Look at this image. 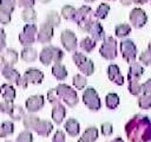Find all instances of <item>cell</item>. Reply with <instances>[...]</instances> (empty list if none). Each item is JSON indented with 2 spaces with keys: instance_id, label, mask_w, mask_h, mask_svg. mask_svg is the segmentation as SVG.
Returning a JSON list of instances; mask_svg holds the SVG:
<instances>
[{
  "instance_id": "6da1fadb",
  "label": "cell",
  "mask_w": 151,
  "mask_h": 142,
  "mask_svg": "<svg viewBox=\"0 0 151 142\" xmlns=\"http://www.w3.org/2000/svg\"><path fill=\"white\" fill-rule=\"evenodd\" d=\"M125 132L129 142H151V118L137 114L127 122Z\"/></svg>"
},
{
  "instance_id": "7a4b0ae2",
  "label": "cell",
  "mask_w": 151,
  "mask_h": 142,
  "mask_svg": "<svg viewBox=\"0 0 151 142\" xmlns=\"http://www.w3.org/2000/svg\"><path fill=\"white\" fill-rule=\"evenodd\" d=\"M59 101H63L70 107H75L78 102V94L72 87L64 83H60L55 88Z\"/></svg>"
},
{
  "instance_id": "3957f363",
  "label": "cell",
  "mask_w": 151,
  "mask_h": 142,
  "mask_svg": "<svg viewBox=\"0 0 151 142\" xmlns=\"http://www.w3.org/2000/svg\"><path fill=\"white\" fill-rule=\"evenodd\" d=\"M45 78V75L38 68H33L30 67L25 71L24 76L21 77L17 83V85L23 88H27L28 83H33V84H39L42 83V80Z\"/></svg>"
},
{
  "instance_id": "277c9868",
  "label": "cell",
  "mask_w": 151,
  "mask_h": 142,
  "mask_svg": "<svg viewBox=\"0 0 151 142\" xmlns=\"http://www.w3.org/2000/svg\"><path fill=\"white\" fill-rule=\"evenodd\" d=\"M38 27L35 24H26L23 30L19 33V42L25 47L31 46L37 41Z\"/></svg>"
},
{
  "instance_id": "5b68a950",
  "label": "cell",
  "mask_w": 151,
  "mask_h": 142,
  "mask_svg": "<svg viewBox=\"0 0 151 142\" xmlns=\"http://www.w3.org/2000/svg\"><path fill=\"white\" fill-rule=\"evenodd\" d=\"M93 12L92 8L90 6L83 5V6L77 9L75 16L73 18V21L79 27L80 30L84 31L85 28L93 20Z\"/></svg>"
},
{
  "instance_id": "8992f818",
  "label": "cell",
  "mask_w": 151,
  "mask_h": 142,
  "mask_svg": "<svg viewBox=\"0 0 151 142\" xmlns=\"http://www.w3.org/2000/svg\"><path fill=\"white\" fill-rule=\"evenodd\" d=\"M99 53L106 60H114L117 57V41L111 36L106 37L99 49Z\"/></svg>"
},
{
  "instance_id": "52a82bcc",
  "label": "cell",
  "mask_w": 151,
  "mask_h": 142,
  "mask_svg": "<svg viewBox=\"0 0 151 142\" xmlns=\"http://www.w3.org/2000/svg\"><path fill=\"white\" fill-rule=\"evenodd\" d=\"M82 101L90 110L98 111L101 108V101L96 89L93 87H88L85 89L82 95Z\"/></svg>"
},
{
  "instance_id": "ba28073f",
  "label": "cell",
  "mask_w": 151,
  "mask_h": 142,
  "mask_svg": "<svg viewBox=\"0 0 151 142\" xmlns=\"http://www.w3.org/2000/svg\"><path fill=\"white\" fill-rule=\"evenodd\" d=\"M120 51L123 59L127 63L131 64L135 62L137 57V47L131 39H124L120 43Z\"/></svg>"
},
{
  "instance_id": "9c48e42d",
  "label": "cell",
  "mask_w": 151,
  "mask_h": 142,
  "mask_svg": "<svg viewBox=\"0 0 151 142\" xmlns=\"http://www.w3.org/2000/svg\"><path fill=\"white\" fill-rule=\"evenodd\" d=\"M85 32H87L88 34H90V37L93 39L98 42V41H104V39L106 38L105 31H104L103 26L101 25V23L97 20H92L90 22L87 27L84 30Z\"/></svg>"
},
{
  "instance_id": "30bf717a",
  "label": "cell",
  "mask_w": 151,
  "mask_h": 142,
  "mask_svg": "<svg viewBox=\"0 0 151 142\" xmlns=\"http://www.w3.org/2000/svg\"><path fill=\"white\" fill-rule=\"evenodd\" d=\"M60 43L64 49L69 52L76 51L78 47V38L75 32L70 30H63L60 34Z\"/></svg>"
},
{
  "instance_id": "8fae6325",
  "label": "cell",
  "mask_w": 151,
  "mask_h": 142,
  "mask_svg": "<svg viewBox=\"0 0 151 142\" xmlns=\"http://www.w3.org/2000/svg\"><path fill=\"white\" fill-rule=\"evenodd\" d=\"M129 21L135 28H141L148 21V17L145 12L140 8H134L129 13Z\"/></svg>"
},
{
  "instance_id": "7c38bea8",
  "label": "cell",
  "mask_w": 151,
  "mask_h": 142,
  "mask_svg": "<svg viewBox=\"0 0 151 142\" xmlns=\"http://www.w3.org/2000/svg\"><path fill=\"white\" fill-rule=\"evenodd\" d=\"M54 36V28L48 23H42L40 25V28L38 30L37 34V42L40 44H49L52 38Z\"/></svg>"
},
{
  "instance_id": "4fadbf2b",
  "label": "cell",
  "mask_w": 151,
  "mask_h": 142,
  "mask_svg": "<svg viewBox=\"0 0 151 142\" xmlns=\"http://www.w3.org/2000/svg\"><path fill=\"white\" fill-rule=\"evenodd\" d=\"M108 78L109 80L115 83L116 85H123L125 83V78L121 74L120 68L118 67L117 64H110L107 69Z\"/></svg>"
},
{
  "instance_id": "5bb4252c",
  "label": "cell",
  "mask_w": 151,
  "mask_h": 142,
  "mask_svg": "<svg viewBox=\"0 0 151 142\" xmlns=\"http://www.w3.org/2000/svg\"><path fill=\"white\" fill-rule=\"evenodd\" d=\"M44 104H45L44 96H42V95H36V96H31L27 99L26 108L28 112L33 113L42 109Z\"/></svg>"
},
{
  "instance_id": "9a60e30c",
  "label": "cell",
  "mask_w": 151,
  "mask_h": 142,
  "mask_svg": "<svg viewBox=\"0 0 151 142\" xmlns=\"http://www.w3.org/2000/svg\"><path fill=\"white\" fill-rule=\"evenodd\" d=\"M1 62L6 66H13L18 62V53L13 49H7L1 54Z\"/></svg>"
},
{
  "instance_id": "2e32d148",
  "label": "cell",
  "mask_w": 151,
  "mask_h": 142,
  "mask_svg": "<svg viewBox=\"0 0 151 142\" xmlns=\"http://www.w3.org/2000/svg\"><path fill=\"white\" fill-rule=\"evenodd\" d=\"M144 72H145V68L142 66V64L137 63V62H133L129 65L127 79V80H139L140 78L143 76Z\"/></svg>"
},
{
  "instance_id": "e0dca14e",
  "label": "cell",
  "mask_w": 151,
  "mask_h": 142,
  "mask_svg": "<svg viewBox=\"0 0 151 142\" xmlns=\"http://www.w3.org/2000/svg\"><path fill=\"white\" fill-rule=\"evenodd\" d=\"M2 75L4 76V78L7 80H9V83H16L19 82V80L21 79V75L18 71L13 67V66H6L4 65L3 68L1 69Z\"/></svg>"
},
{
  "instance_id": "ac0fdd59",
  "label": "cell",
  "mask_w": 151,
  "mask_h": 142,
  "mask_svg": "<svg viewBox=\"0 0 151 142\" xmlns=\"http://www.w3.org/2000/svg\"><path fill=\"white\" fill-rule=\"evenodd\" d=\"M54 46H47L45 47L42 49L40 56H39V59L40 62L44 64V65H49L54 60Z\"/></svg>"
},
{
  "instance_id": "d6986e66",
  "label": "cell",
  "mask_w": 151,
  "mask_h": 142,
  "mask_svg": "<svg viewBox=\"0 0 151 142\" xmlns=\"http://www.w3.org/2000/svg\"><path fill=\"white\" fill-rule=\"evenodd\" d=\"M65 116H66V110L63 104L60 102L54 104L53 109H52V120L55 121L56 124L60 125L63 121Z\"/></svg>"
},
{
  "instance_id": "ffe728a7",
  "label": "cell",
  "mask_w": 151,
  "mask_h": 142,
  "mask_svg": "<svg viewBox=\"0 0 151 142\" xmlns=\"http://www.w3.org/2000/svg\"><path fill=\"white\" fill-rule=\"evenodd\" d=\"M53 130V124L48 121V120H40L39 123L36 127V129L34 132H36L39 135L42 136H48L49 134Z\"/></svg>"
},
{
  "instance_id": "44dd1931",
  "label": "cell",
  "mask_w": 151,
  "mask_h": 142,
  "mask_svg": "<svg viewBox=\"0 0 151 142\" xmlns=\"http://www.w3.org/2000/svg\"><path fill=\"white\" fill-rule=\"evenodd\" d=\"M0 94L2 95L5 101H13L16 96V91L12 84L4 83L0 86Z\"/></svg>"
},
{
  "instance_id": "7402d4cb",
  "label": "cell",
  "mask_w": 151,
  "mask_h": 142,
  "mask_svg": "<svg viewBox=\"0 0 151 142\" xmlns=\"http://www.w3.org/2000/svg\"><path fill=\"white\" fill-rule=\"evenodd\" d=\"M21 58L24 62L31 63V62H34L37 60L38 52L34 47H32V46L24 47L23 50L21 51Z\"/></svg>"
},
{
  "instance_id": "603a6c76",
  "label": "cell",
  "mask_w": 151,
  "mask_h": 142,
  "mask_svg": "<svg viewBox=\"0 0 151 142\" xmlns=\"http://www.w3.org/2000/svg\"><path fill=\"white\" fill-rule=\"evenodd\" d=\"M65 131L67 132V134L71 136H77L79 134L80 126L78 120H76L75 118H69V120L65 122L64 124Z\"/></svg>"
},
{
  "instance_id": "cb8c5ba5",
  "label": "cell",
  "mask_w": 151,
  "mask_h": 142,
  "mask_svg": "<svg viewBox=\"0 0 151 142\" xmlns=\"http://www.w3.org/2000/svg\"><path fill=\"white\" fill-rule=\"evenodd\" d=\"M52 75L58 80H64L67 78V69H66L65 65L61 64H54V65L52 66Z\"/></svg>"
},
{
  "instance_id": "d4e9b609",
  "label": "cell",
  "mask_w": 151,
  "mask_h": 142,
  "mask_svg": "<svg viewBox=\"0 0 151 142\" xmlns=\"http://www.w3.org/2000/svg\"><path fill=\"white\" fill-rule=\"evenodd\" d=\"M41 118L38 117L34 115H25L23 117V123H24V126L26 127L27 130H32L34 131L36 129V127L39 123Z\"/></svg>"
},
{
  "instance_id": "484cf974",
  "label": "cell",
  "mask_w": 151,
  "mask_h": 142,
  "mask_svg": "<svg viewBox=\"0 0 151 142\" xmlns=\"http://www.w3.org/2000/svg\"><path fill=\"white\" fill-rule=\"evenodd\" d=\"M21 18L27 24H34L37 21V12L34 9H25L21 13Z\"/></svg>"
},
{
  "instance_id": "4316f807",
  "label": "cell",
  "mask_w": 151,
  "mask_h": 142,
  "mask_svg": "<svg viewBox=\"0 0 151 142\" xmlns=\"http://www.w3.org/2000/svg\"><path fill=\"white\" fill-rule=\"evenodd\" d=\"M110 11H111L110 5L107 3H101L96 9V12H93V16L96 19H98V20H103V19L107 18Z\"/></svg>"
},
{
  "instance_id": "83f0119b",
  "label": "cell",
  "mask_w": 151,
  "mask_h": 142,
  "mask_svg": "<svg viewBox=\"0 0 151 142\" xmlns=\"http://www.w3.org/2000/svg\"><path fill=\"white\" fill-rule=\"evenodd\" d=\"M79 46L83 51L87 52V53H90V52H92L94 49H96V42L90 36H87V37H85L84 39H82L81 41H80Z\"/></svg>"
},
{
  "instance_id": "f1b7e54d",
  "label": "cell",
  "mask_w": 151,
  "mask_h": 142,
  "mask_svg": "<svg viewBox=\"0 0 151 142\" xmlns=\"http://www.w3.org/2000/svg\"><path fill=\"white\" fill-rule=\"evenodd\" d=\"M106 106L110 110H114L118 107L120 99L116 93H109L106 96Z\"/></svg>"
},
{
  "instance_id": "f546056e",
  "label": "cell",
  "mask_w": 151,
  "mask_h": 142,
  "mask_svg": "<svg viewBox=\"0 0 151 142\" xmlns=\"http://www.w3.org/2000/svg\"><path fill=\"white\" fill-rule=\"evenodd\" d=\"M45 22L48 23L49 25H51L53 28H57L60 25L61 17L56 11H50L46 15Z\"/></svg>"
},
{
  "instance_id": "4dcf8cb0",
  "label": "cell",
  "mask_w": 151,
  "mask_h": 142,
  "mask_svg": "<svg viewBox=\"0 0 151 142\" xmlns=\"http://www.w3.org/2000/svg\"><path fill=\"white\" fill-rule=\"evenodd\" d=\"M78 68L79 69L80 72H81L82 74H84L85 76H91L94 72L93 62L90 59H87L84 63H82L79 66H78Z\"/></svg>"
},
{
  "instance_id": "1f68e13d",
  "label": "cell",
  "mask_w": 151,
  "mask_h": 142,
  "mask_svg": "<svg viewBox=\"0 0 151 142\" xmlns=\"http://www.w3.org/2000/svg\"><path fill=\"white\" fill-rule=\"evenodd\" d=\"M81 137L88 142H94L98 138V129L96 127H89L84 131Z\"/></svg>"
},
{
  "instance_id": "d6a6232c",
  "label": "cell",
  "mask_w": 151,
  "mask_h": 142,
  "mask_svg": "<svg viewBox=\"0 0 151 142\" xmlns=\"http://www.w3.org/2000/svg\"><path fill=\"white\" fill-rule=\"evenodd\" d=\"M14 125L12 121L6 120L0 124V137H6L9 135L13 134Z\"/></svg>"
},
{
  "instance_id": "836d02e7",
  "label": "cell",
  "mask_w": 151,
  "mask_h": 142,
  "mask_svg": "<svg viewBox=\"0 0 151 142\" xmlns=\"http://www.w3.org/2000/svg\"><path fill=\"white\" fill-rule=\"evenodd\" d=\"M115 35L118 38H124L127 37L130 34L131 32V27L129 24H120V25H117L115 27Z\"/></svg>"
},
{
  "instance_id": "e575fe53",
  "label": "cell",
  "mask_w": 151,
  "mask_h": 142,
  "mask_svg": "<svg viewBox=\"0 0 151 142\" xmlns=\"http://www.w3.org/2000/svg\"><path fill=\"white\" fill-rule=\"evenodd\" d=\"M77 12V9L75 7L71 6V5H65L61 8V16H63L65 20L73 21V18Z\"/></svg>"
},
{
  "instance_id": "d590c367",
  "label": "cell",
  "mask_w": 151,
  "mask_h": 142,
  "mask_svg": "<svg viewBox=\"0 0 151 142\" xmlns=\"http://www.w3.org/2000/svg\"><path fill=\"white\" fill-rule=\"evenodd\" d=\"M129 82V85H127V89L131 95L133 96H140L142 93V84L139 83V80H127Z\"/></svg>"
},
{
  "instance_id": "8d00e7d4",
  "label": "cell",
  "mask_w": 151,
  "mask_h": 142,
  "mask_svg": "<svg viewBox=\"0 0 151 142\" xmlns=\"http://www.w3.org/2000/svg\"><path fill=\"white\" fill-rule=\"evenodd\" d=\"M17 0H0V9L12 13L14 12Z\"/></svg>"
},
{
  "instance_id": "74e56055",
  "label": "cell",
  "mask_w": 151,
  "mask_h": 142,
  "mask_svg": "<svg viewBox=\"0 0 151 142\" xmlns=\"http://www.w3.org/2000/svg\"><path fill=\"white\" fill-rule=\"evenodd\" d=\"M138 106L143 110L151 108V94H143L138 99Z\"/></svg>"
},
{
  "instance_id": "f35d334b",
  "label": "cell",
  "mask_w": 151,
  "mask_h": 142,
  "mask_svg": "<svg viewBox=\"0 0 151 142\" xmlns=\"http://www.w3.org/2000/svg\"><path fill=\"white\" fill-rule=\"evenodd\" d=\"M73 84L74 86L78 89V90H82L87 84V80L85 78V76L81 74H77L73 77Z\"/></svg>"
},
{
  "instance_id": "ab89813d",
  "label": "cell",
  "mask_w": 151,
  "mask_h": 142,
  "mask_svg": "<svg viewBox=\"0 0 151 142\" xmlns=\"http://www.w3.org/2000/svg\"><path fill=\"white\" fill-rule=\"evenodd\" d=\"M24 116H25L24 109L19 105H14L13 110L11 115H9V117L14 120H20L22 117H24Z\"/></svg>"
},
{
  "instance_id": "60d3db41",
  "label": "cell",
  "mask_w": 151,
  "mask_h": 142,
  "mask_svg": "<svg viewBox=\"0 0 151 142\" xmlns=\"http://www.w3.org/2000/svg\"><path fill=\"white\" fill-rule=\"evenodd\" d=\"M32 141H33L32 133L28 130L23 131L22 133H20V135L16 138V142H32Z\"/></svg>"
},
{
  "instance_id": "b9f144b4",
  "label": "cell",
  "mask_w": 151,
  "mask_h": 142,
  "mask_svg": "<svg viewBox=\"0 0 151 142\" xmlns=\"http://www.w3.org/2000/svg\"><path fill=\"white\" fill-rule=\"evenodd\" d=\"M139 60L142 64L146 66L151 65V52L148 49L143 51L139 57Z\"/></svg>"
},
{
  "instance_id": "7bdbcfd3",
  "label": "cell",
  "mask_w": 151,
  "mask_h": 142,
  "mask_svg": "<svg viewBox=\"0 0 151 142\" xmlns=\"http://www.w3.org/2000/svg\"><path fill=\"white\" fill-rule=\"evenodd\" d=\"M72 59H73V61H74L75 64L77 65V66H79V65L81 64L82 63H84V62L86 61L88 58H87V57L82 53V52L76 51L75 53L73 54Z\"/></svg>"
},
{
  "instance_id": "ee69618b",
  "label": "cell",
  "mask_w": 151,
  "mask_h": 142,
  "mask_svg": "<svg viewBox=\"0 0 151 142\" xmlns=\"http://www.w3.org/2000/svg\"><path fill=\"white\" fill-rule=\"evenodd\" d=\"M36 0H17V5L19 8L25 9H32L35 6Z\"/></svg>"
},
{
  "instance_id": "f6af8a7d",
  "label": "cell",
  "mask_w": 151,
  "mask_h": 142,
  "mask_svg": "<svg viewBox=\"0 0 151 142\" xmlns=\"http://www.w3.org/2000/svg\"><path fill=\"white\" fill-rule=\"evenodd\" d=\"M101 133L104 136H109L112 135L113 133V127L112 124L110 122H105L101 125Z\"/></svg>"
},
{
  "instance_id": "bcb514c9",
  "label": "cell",
  "mask_w": 151,
  "mask_h": 142,
  "mask_svg": "<svg viewBox=\"0 0 151 142\" xmlns=\"http://www.w3.org/2000/svg\"><path fill=\"white\" fill-rule=\"evenodd\" d=\"M12 21V13L4 12L0 9V24L2 25H8Z\"/></svg>"
},
{
  "instance_id": "7dc6e473",
  "label": "cell",
  "mask_w": 151,
  "mask_h": 142,
  "mask_svg": "<svg viewBox=\"0 0 151 142\" xmlns=\"http://www.w3.org/2000/svg\"><path fill=\"white\" fill-rule=\"evenodd\" d=\"M63 56H64L63 51L60 49H59V47L55 46L54 47V60H53L54 63L55 64H60V62L63 59Z\"/></svg>"
},
{
  "instance_id": "c3c4849f",
  "label": "cell",
  "mask_w": 151,
  "mask_h": 142,
  "mask_svg": "<svg viewBox=\"0 0 151 142\" xmlns=\"http://www.w3.org/2000/svg\"><path fill=\"white\" fill-rule=\"evenodd\" d=\"M52 142H65V135L63 131L58 130L53 136Z\"/></svg>"
},
{
  "instance_id": "681fc988",
  "label": "cell",
  "mask_w": 151,
  "mask_h": 142,
  "mask_svg": "<svg viewBox=\"0 0 151 142\" xmlns=\"http://www.w3.org/2000/svg\"><path fill=\"white\" fill-rule=\"evenodd\" d=\"M142 93L143 94H151V78L142 83Z\"/></svg>"
},
{
  "instance_id": "f907efd6",
  "label": "cell",
  "mask_w": 151,
  "mask_h": 142,
  "mask_svg": "<svg viewBox=\"0 0 151 142\" xmlns=\"http://www.w3.org/2000/svg\"><path fill=\"white\" fill-rule=\"evenodd\" d=\"M6 39H3V38H0V53L3 51V49L6 47Z\"/></svg>"
},
{
  "instance_id": "816d5d0a",
  "label": "cell",
  "mask_w": 151,
  "mask_h": 142,
  "mask_svg": "<svg viewBox=\"0 0 151 142\" xmlns=\"http://www.w3.org/2000/svg\"><path fill=\"white\" fill-rule=\"evenodd\" d=\"M120 3L124 6H130L133 3V0H120Z\"/></svg>"
},
{
  "instance_id": "f5cc1de1",
  "label": "cell",
  "mask_w": 151,
  "mask_h": 142,
  "mask_svg": "<svg viewBox=\"0 0 151 142\" xmlns=\"http://www.w3.org/2000/svg\"><path fill=\"white\" fill-rule=\"evenodd\" d=\"M148 1H150V0H133V3L137 5H144L146 4Z\"/></svg>"
},
{
  "instance_id": "db71d44e",
  "label": "cell",
  "mask_w": 151,
  "mask_h": 142,
  "mask_svg": "<svg viewBox=\"0 0 151 142\" xmlns=\"http://www.w3.org/2000/svg\"><path fill=\"white\" fill-rule=\"evenodd\" d=\"M108 142H125V141L123 140V138H121V137H115L114 139H112L111 141H108Z\"/></svg>"
},
{
  "instance_id": "11a10c76",
  "label": "cell",
  "mask_w": 151,
  "mask_h": 142,
  "mask_svg": "<svg viewBox=\"0 0 151 142\" xmlns=\"http://www.w3.org/2000/svg\"><path fill=\"white\" fill-rule=\"evenodd\" d=\"M39 1L42 4H46V3H49L51 0H39Z\"/></svg>"
},
{
  "instance_id": "9f6ffc18",
  "label": "cell",
  "mask_w": 151,
  "mask_h": 142,
  "mask_svg": "<svg viewBox=\"0 0 151 142\" xmlns=\"http://www.w3.org/2000/svg\"><path fill=\"white\" fill-rule=\"evenodd\" d=\"M78 142H88V141H86V140H85L84 138H83V137H80V138L78 140Z\"/></svg>"
},
{
  "instance_id": "6f0895ef",
  "label": "cell",
  "mask_w": 151,
  "mask_h": 142,
  "mask_svg": "<svg viewBox=\"0 0 151 142\" xmlns=\"http://www.w3.org/2000/svg\"><path fill=\"white\" fill-rule=\"evenodd\" d=\"M84 1L86 3H93V2L96 1V0H84Z\"/></svg>"
},
{
  "instance_id": "680465c9",
  "label": "cell",
  "mask_w": 151,
  "mask_h": 142,
  "mask_svg": "<svg viewBox=\"0 0 151 142\" xmlns=\"http://www.w3.org/2000/svg\"><path fill=\"white\" fill-rule=\"evenodd\" d=\"M147 49L151 52V41L149 42V44H148V46H147Z\"/></svg>"
},
{
  "instance_id": "91938a15",
  "label": "cell",
  "mask_w": 151,
  "mask_h": 142,
  "mask_svg": "<svg viewBox=\"0 0 151 142\" xmlns=\"http://www.w3.org/2000/svg\"><path fill=\"white\" fill-rule=\"evenodd\" d=\"M0 112H1V102H0Z\"/></svg>"
},
{
  "instance_id": "94428289",
  "label": "cell",
  "mask_w": 151,
  "mask_h": 142,
  "mask_svg": "<svg viewBox=\"0 0 151 142\" xmlns=\"http://www.w3.org/2000/svg\"><path fill=\"white\" fill-rule=\"evenodd\" d=\"M5 142H12V141H11V140H7V141H5Z\"/></svg>"
},
{
  "instance_id": "6125c7cd",
  "label": "cell",
  "mask_w": 151,
  "mask_h": 142,
  "mask_svg": "<svg viewBox=\"0 0 151 142\" xmlns=\"http://www.w3.org/2000/svg\"><path fill=\"white\" fill-rule=\"evenodd\" d=\"M107 1H115V0H107Z\"/></svg>"
},
{
  "instance_id": "be15d7a7",
  "label": "cell",
  "mask_w": 151,
  "mask_h": 142,
  "mask_svg": "<svg viewBox=\"0 0 151 142\" xmlns=\"http://www.w3.org/2000/svg\"><path fill=\"white\" fill-rule=\"evenodd\" d=\"M0 71H1V64H0Z\"/></svg>"
},
{
  "instance_id": "e7e4bbea",
  "label": "cell",
  "mask_w": 151,
  "mask_h": 142,
  "mask_svg": "<svg viewBox=\"0 0 151 142\" xmlns=\"http://www.w3.org/2000/svg\"></svg>"
}]
</instances>
